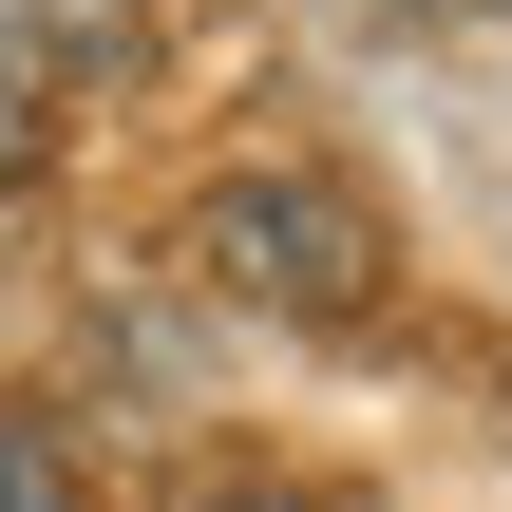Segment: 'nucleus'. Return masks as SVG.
Returning <instances> with one entry per match:
<instances>
[{
  "label": "nucleus",
  "mask_w": 512,
  "mask_h": 512,
  "mask_svg": "<svg viewBox=\"0 0 512 512\" xmlns=\"http://www.w3.org/2000/svg\"><path fill=\"white\" fill-rule=\"evenodd\" d=\"M0 512H95V494H76V456H57L38 418H0Z\"/></svg>",
  "instance_id": "2"
},
{
  "label": "nucleus",
  "mask_w": 512,
  "mask_h": 512,
  "mask_svg": "<svg viewBox=\"0 0 512 512\" xmlns=\"http://www.w3.org/2000/svg\"><path fill=\"white\" fill-rule=\"evenodd\" d=\"M190 266H209L228 304H266V323H361V304H380V209H361L342 171H228V190L190 209Z\"/></svg>",
  "instance_id": "1"
},
{
  "label": "nucleus",
  "mask_w": 512,
  "mask_h": 512,
  "mask_svg": "<svg viewBox=\"0 0 512 512\" xmlns=\"http://www.w3.org/2000/svg\"><path fill=\"white\" fill-rule=\"evenodd\" d=\"M19 114H38V38L0 19V152H19Z\"/></svg>",
  "instance_id": "3"
}]
</instances>
